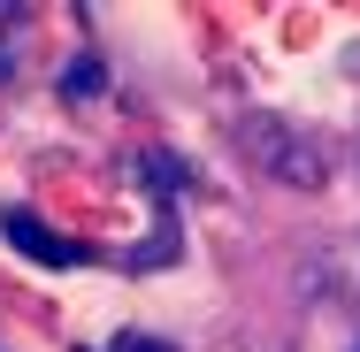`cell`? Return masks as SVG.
I'll return each mask as SVG.
<instances>
[{"mask_svg":"<svg viewBox=\"0 0 360 352\" xmlns=\"http://www.w3.org/2000/svg\"><path fill=\"white\" fill-rule=\"evenodd\" d=\"M238 145L253 153V169L284 176V184H299V192H322V184H330V145H322V131H307V123L238 115Z\"/></svg>","mask_w":360,"mask_h":352,"instance_id":"obj_1","label":"cell"},{"mask_svg":"<svg viewBox=\"0 0 360 352\" xmlns=\"http://www.w3.org/2000/svg\"><path fill=\"white\" fill-rule=\"evenodd\" d=\"M0 237L15 245V253H31V261H46V268H77V261H92L77 237H62V230H46L39 214H23V207H8L0 214Z\"/></svg>","mask_w":360,"mask_h":352,"instance_id":"obj_2","label":"cell"},{"mask_svg":"<svg viewBox=\"0 0 360 352\" xmlns=\"http://www.w3.org/2000/svg\"><path fill=\"white\" fill-rule=\"evenodd\" d=\"M108 92V70H100V54H77L70 70H62V100L70 107H84V100H100Z\"/></svg>","mask_w":360,"mask_h":352,"instance_id":"obj_3","label":"cell"},{"mask_svg":"<svg viewBox=\"0 0 360 352\" xmlns=\"http://www.w3.org/2000/svg\"><path fill=\"white\" fill-rule=\"evenodd\" d=\"M139 176H146V184H192V169L169 161V153H139Z\"/></svg>","mask_w":360,"mask_h":352,"instance_id":"obj_4","label":"cell"},{"mask_svg":"<svg viewBox=\"0 0 360 352\" xmlns=\"http://www.w3.org/2000/svg\"><path fill=\"white\" fill-rule=\"evenodd\" d=\"M8 31H23V8H0V77H15V54H23Z\"/></svg>","mask_w":360,"mask_h":352,"instance_id":"obj_5","label":"cell"},{"mask_svg":"<svg viewBox=\"0 0 360 352\" xmlns=\"http://www.w3.org/2000/svg\"><path fill=\"white\" fill-rule=\"evenodd\" d=\"M108 352H169V345H153V337H139V330H131V337H115Z\"/></svg>","mask_w":360,"mask_h":352,"instance_id":"obj_6","label":"cell"},{"mask_svg":"<svg viewBox=\"0 0 360 352\" xmlns=\"http://www.w3.org/2000/svg\"><path fill=\"white\" fill-rule=\"evenodd\" d=\"M353 352H360V345H353Z\"/></svg>","mask_w":360,"mask_h":352,"instance_id":"obj_7","label":"cell"}]
</instances>
